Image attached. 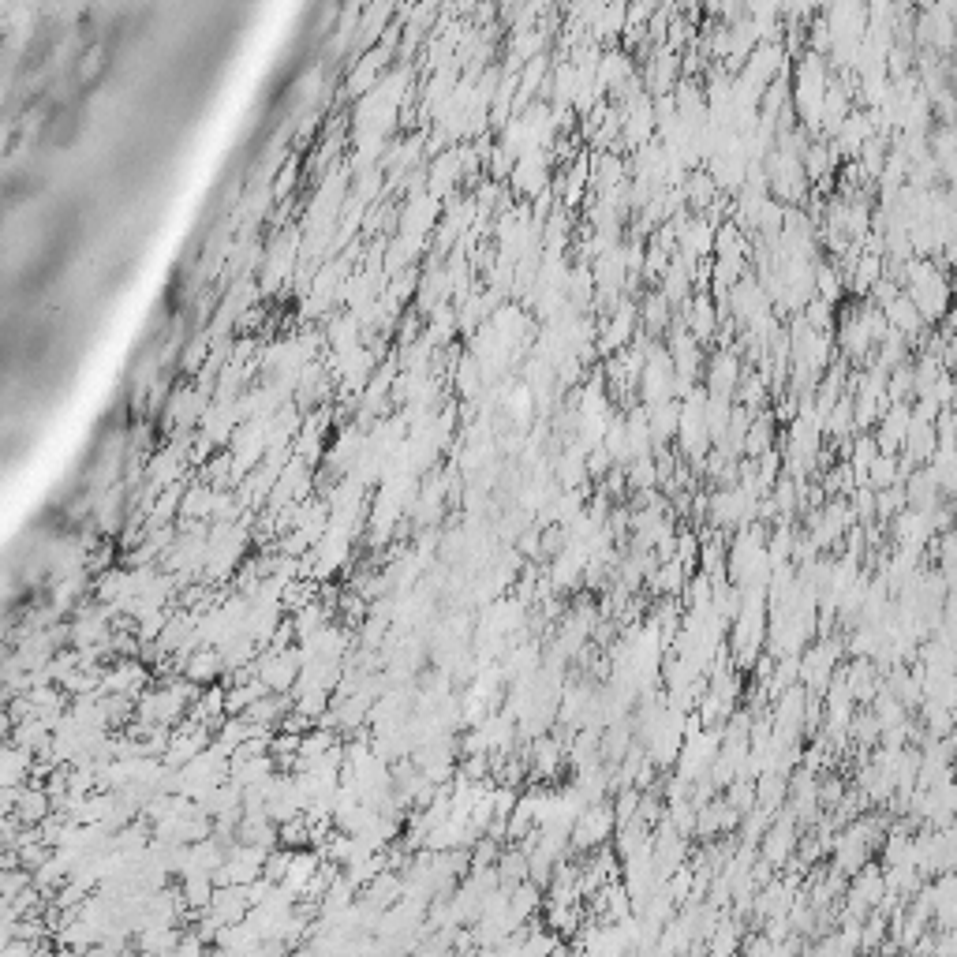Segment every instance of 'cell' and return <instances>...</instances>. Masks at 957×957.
Instances as JSON below:
<instances>
[{"mask_svg": "<svg viewBox=\"0 0 957 957\" xmlns=\"http://www.w3.org/2000/svg\"><path fill=\"white\" fill-rule=\"evenodd\" d=\"M558 763H561V748L550 741V737H543V741L535 744V771L550 774V771H558Z\"/></svg>", "mask_w": 957, "mask_h": 957, "instance_id": "5b68a950", "label": "cell"}, {"mask_svg": "<svg viewBox=\"0 0 957 957\" xmlns=\"http://www.w3.org/2000/svg\"><path fill=\"white\" fill-rule=\"evenodd\" d=\"M617 830V812L606 804H587L580 819L572 823V849H599L602 842H610Z\"/></svg>", "mask_w": 957, "mask_h": 957, "instance_id": "6da1fadb", "label": "cell"}, {"mask_svg": "<svg viewBox=\"0 0 957 957\" xmlns=\"http://www.w3.org/2000/svg\"><path fill=\"white\" fill-rule=\"evenodd\" d=\"M763 838H767V842H763V860H767V864H786V860L793 857V849H797V827H793V815H786L782 823L767 827Z\"/></svg>", "mask_w": 957, "mask_h": 957, "instance_id": "277c9868", "label": "cell"}, {"mask_svg": "<svg viewBox=\"0 0 957 957\" xmlns=\"http://www.w3.org/2000/svg\"><path fill=\"white\" fill-rule=\"evenodd\" d=\"M180 673H184L187 681L210 688V685H217L221 673H229V670H225V658H221L217 647H199V651H191V655L184 658V670Z\"/></svg>", "mask_w": 957, "mask_h": 957, "instance_id": "7a4b0ae2", "label": "cell"}, {"mask_svg": "<svg viewBox=\"0 0 957 957\" xmlns=\"http://www.w3.org/2000/svg\"><path fill=\"white\" fill-rule=\"evenodd\" d=\"M322 860H326L322 853H315L311 845H303V849H296V853H292V864H288V872H285V879H281V883H285L288 890L296 894V898H303V890H307V883H311V879L318 875Z\"/></svg>", "mask_w": 957, "mask_h": 957, "instance_id": "3957f363", "label": "cell"}]
</instances>
